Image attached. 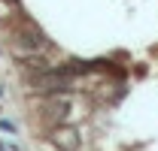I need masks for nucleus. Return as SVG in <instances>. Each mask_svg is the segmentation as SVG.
<instances>
[{"label":"nucleus","instance_id":"obj_1","mask_svg":"<svg viewBox=\"0 0 158 151\" xmlns=\"http://www.w3.org/2000/svg\"><path fill=\"white\" fill-rule=\"evenodd\" d=\"M0 130H6V133H12V136H15V133H19V127H15L12 121H3V118H0Z\"/></svg>","mask_w":158,"mask_h":151}]
</instances>
